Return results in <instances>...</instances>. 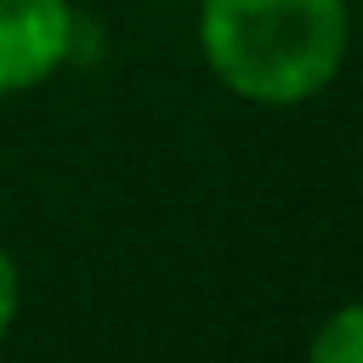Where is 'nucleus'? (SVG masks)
Listing matches in <instances>:
<instances>
[{
	"mask_svg": "<svg viewBox=\"0 0 363 363\" xmlns=\"http://www.w3.org/2000/svg\"><path fill=\"white\" fill-rule=\"evenodd\" d=\"M346 0H199V51L210 74L255 102H312L346 62Z\"/></svg>",
	"mask_w": 363,
	"mask_h": 363,
	"instance_id": "1",
	"label": "nucleus"
},
{
	"mask_svg": "<svg viewBox=\"0 0 363 363\" xmlns=\"http://www.w3.org/2000/svg\"><path fill=\"white\" fill-rule=\"evenodd\" d=\"M74 51L68 0H0V96L45 85Z\"/></svg>",
	"mask_w": 363,
	"mask_h": 363,
	"instance_id": "2",
	"label": "nucleus"
},
{
	"mask_svg": "<svg viewBox=\"0 0 363 363\" xmlns=\"http://www.w3.org/2000/svg\"><path fill=\"white\" fill-rule=\"evenodd\" d=\"M306 363H363V301H346L318 323Z\"/></svg>",
	"mask_w": 363,
	"mask_h": 363,
	"instance_id": "3",
	"label": "nucleus"
},
{
	"mask_svg": "<svg viewBox=\"0 0 363 363\" xmlns=\"http://www.w3.org/2000/svg\"><path fill=\"white\" fill-rule=\"evenodd\" d=\"M11 318H17V267H11V255L0 250V340H6Z\"/></svg>",
	"mask_w": 363,
	"mask_h": 363,
	"instance_id": "4",
	"label": "nucleus"
}]
</instances>
